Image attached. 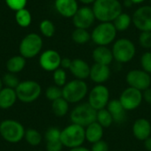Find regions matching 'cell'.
Listing matches in <instances>:
<instances>
[{"label": "cell", "mask_w": 151, "mask_h": 151, "mask_svg": "<svg viewBox=\"0 0 151 151\" xmlns=\"http://www.w3.org/2000/svg\"><path fill=\"white\" fill-rule=\"evenodd\" d=\"M92 10L99 22H113L123 12V4L119 0H96Z\"/></svg>", "instance_id": "1"}, {"label": "cell", "mask_w": 151, "mask_h": 151, "mask_svg": "<svg viewBox=\"0 0 151 151\" xmlns=\"http://www.w3.org/2000/svg\"><path fill=\"white\" fill-rule=\"evenodd\" d=\"M117 33L112 22H100L90 33L91 41L96 46H108L116 41Z\"/></svg>", "instance_id": "2"}, {"label": "cell", "mask_w": 151, "mask_h": 151, "mask_svg": "<svg viewBox=\"0 0 151 151\" xmlns=\"http://www.w3.org/2000/svg\"><path fill=\"white\" fill-rule=\"evenodd\" d=\"M111 51L113 58L119 64H127L134 59L136 54V47L134 42L128 38H119L113 42Z\"/></svg>", "instance_id": "3"}, {"label": "cell", "mask_w": 151, "mask_h": 151, "mask_svg": "<svg viewBox=\"0 0 151 151\" xmlns=\"http://www.w3.org/2000/svg\"><path fill=\"white\" fill-rule=\"evenodd\" d=\"M60 141L64 147L70 150L82 146L86 141L85 127L72 123L61 130Z\"/></svg>", "instance_id": "4"}, {"label": "cell", "mask_w": 151, "mask_h": 151, "mask_svg": "<svg viewBox=\"0 0 151 151\" xmlns=\"http://www.w3.org/2000/svg\"><path fill=\"white\" fill-rule=\"evenodd\" d=\"M88 88L85 81L74 79L62 88V97L69 104H78L88 95Z\"/></svg>", "instance_id": "5"}, {"label": "cell", "mask_w": 151, "mask_h": 151, "mask_svg": "<svg viewBox=\"0 0 151 151\" xmlns=\"http://www.w3.org/2000/svg\"><path fill=\"white\" fill-rule=\"evenodd\" d=\"M26 129L14 119H4L0 123V135L9 143H18L24 139Z\"/></svg>", "instance_id": "6"}, {"label": "cell", "mask_w": 151, "mask_h": 151, "mask_svg": "<svg viewBox=\"0 0 151 151\" xmlns=\"http://www.w3.org/2000/svg\"><path fill=\"white\" fill-rule=\"evenodd\" d=\"M42 46L43 41L40 35L36 33L27 34L19 43V55L24 57L26 59L33 58L41 53Z\"/></svg>", "instance_id": "7"}, {"label": "cell", "mask_w": 151, "mask_h": 151, "mask_svg": "<svg viewBox=\"0 0 151 151\" xmlns=\"http://www.w3.org/2000/svg\"><path fill=\"white\" fill-rule=\"evenodd\" d=\"M18 100L23 104H31L36 101L42 94L41 85L32 80L20 81L15 88Z\"/></svg>", "instance_id": "8"}, {"label": "cell", "mask_w": 151, "mask_h": 151, "mask_svg": "<svg viewBox=\"0 0 151 151\" xmlns=\"http://www.w3.org/2000/svg\"><path fill=\"white\" fill-rule=\"evenodd\" d=\"M70 119L73 124L87 127L96 121V111L92 108L88 103L80 104L71 111Z\"/></svg>", "instance_id": "9"}, {"label": "cell", "mask_w": 151, "mask_h": 151, "mask_svg": "<svg viewBox=\"0 0 151 151\" xmlns=\"http://www.w3.org/2000/svg\"><path fill=\"white\" fill-rule=\"evenodd\" d=\"M110 102V91L104 84L95 86L88 94V104L96 111L107 107Z\"/></svg>", "instance_id": "10"}, {"label": "cell", "mask_w": 151, "mask_h": 151, "mask_svg": "<svg viewBox=\"0 0 151 151\" xmlns=\"http://www.w3.org/2000/svg\"><path fill=\"white\" fill-rule=\"evenodd\" d=\"M126 81L129 87L136 88L142 92L150 88L151 86L150 74L142 69H134L129 71L126 76Z\"/></svg>", "instance_id": "11"}, {"label": "cell", "mask_w": 151, "mask_h": 151, "mask_svg": "<svg viewBox=\"0 0 151 151\" xmlns=\"http://www.w3.org/2000/svg\"><path fill=\"white\" fill-rule=\"evenodd\" d=\"M132 21L139 31H151V5L138 7L132 15Z\"/></svg>", "instance_id": "12"}, {"label": "cell", "mask_w": 151, "mask_h": 151, "mask_svg": "<svg viewBox=\"0 0 151 151\" xmlns=\"http://www.w3.org/2000/svg\"><path fill=\"white\" fill-rule=\"evenodd\" d=\"M119 100L127 111H134L141 105L143 100L142 92L136 88L128 87L120 94Z\"/></svg>", "instance_id": "13"}, {"label": "cell", "mask_w": 151, "mask_h": 151, "mask_svg": "<svg viewBox=\"0 0 151 151\" xmlns=\"http://www.w3.org/2000/svg\"><path fill=\"white\" fill-rule=\"evenodd\" d=\"M72 19H73V24L75 27V28L88 29L89 27L93 26L96 20V17L92 10V7L84 5V6L79 7L78 11L76 12L74 16L72 18Z\"/></svg>", "instance_id": "14"}, {"label": "cell", "mask_w": 151, "mask_h": 151, "mask_svg": "<svg viewBox=\"0 0 151 151\" xmlns=\"http://www.w3.org/2000/svg\"><path fill=\"white\" fill-rule=\"evenodd\" d=\"M61 59L62 58L57 50L49 49L40 54L39 65L44 71L53 73L60 67Z\"/></svg>", "instance_id": "15"}, {"label": "cell", "mask_w": 151, "mask_h": 151, "mask_svg": "<svg viewBox=\"0 0 151 151\" xmlns=\"http://www.w3.org/2000/svg\"><path fill=\"white\" fill-rule=\"evenodd\" d=\"M54 6L59 15L73 18L79 9L78 0H55Z\"/></svg>", "instance_id": "16"}, {"label": "cell", "mask_w": 151, "mask_h": 151, "mask_svg": "<svg viewBox=\"0 0 151 151\" xmlns=\"http://www.w3.org/2000/svg\"><path fill=\"white\" fill-rule=\"evenodd\" d=\"M111 77V69L109 65H100L95 63L92 66H90V80L98 84H104Z\"/></svg>", "instance_id": "17"}, {"label": "cell", "mask_w": 151, "mask_h": 151, "mask_svg": "<svg viewBox=\"0 0 151 151\" xmlns=\"http://www.w3.org/2000/svg\"><path fill=\"white\" fill-rule=\"evenodd\" d=\"M133 134L139 141H145L151 136V123L146 119H138L133 125Z\"/></svg>", "instance_id": "18"}, {"label": "cell", "mask_w": 151, "mask_h": 151, "mask_svg": "<svg viewBox=\"0 0 151 151\" xmlns=\"http://www.w3.org/2000/svg\"><path fill=\"white\" fill-rule=\"evenodd\" d=\"M71 73L78 80H86L89 78L90 73V66L89 65L81 58H75L73 59L72 65L70 67Z\"/></svg>", "instance_id": "19"}, {"label": "cell", "mask_w": 151, "mask_h": 151, "mask_svg": "<svg viewBox=\"0 0 151 151\" xmlns=\"http://www.w3.org/2000/svg\"><path fill=\"white\" fill-rule=\"evenodd\" d=\"M92 58L95 63L104 65H110L114 59L111 49L108 46H96L92 51Z\"/></svg>", "instance_id": "20"}, {"label": "cell", "mask_w": 151, "mask_h": 151, "mask_svg": "<svg viewBox=\"0 0 151 151\" xmlns=\"http://www.w3.org/2000/svg\"><path fill=\"white\" fill-rule=\"evenodd\" d=\"M106 109L109 111V112L112 116L113 121L115 123L122 124V123H125V121L127 120V111L122 106L119 99L111 100L108 103Z\"/></svg>", "instance_id": "21"}, {"label": "cell", "mask_w": 151, "mask_h": 151, "mask_svg": "<svg viewBox=\"0 0 151 151\" xmlns=\"http://www.w3.org/2000/svg\"><path fill=\"white\" fill-rule=\"evenodd\" d=\"M18 100L15 89L10 88H3L0 91V109L8 110L12 108Z\"/></svg>", "instance_id": "22"}, {"label": "cell", "mask_w": 151, "mask_h": 151, "mask_svg": "<svg viewBox=\"0 0 151 151\" xmlns=\"http://www.w3.org/2000/svg\"><path fill=\"white\" fill-rule=\"evenodd\" d=\"M85 136L86 141L94 144L103 140L102 138L104 136V127L96 121L85 127Z\"/></svg>", "instance_id": "23"}, {"label": "cell", "mask_w": 151, "mask_h": 151, "mask_svg": "<svg viewBox=\"0 0 151 151\" xmlns=\"http://www.w3.org/2000/svg\"><path fill=\"white\" fill-rule=\"evenodd\" d=\"M27 59L21 55H16L10 58L6 62V69L8 73H20L26 66Z\"/></svg>", "instance_id": "24"}, {"label": "cell", "mask_w": 151, "mask_h": 151, "mask_svg": "<svg viewBox=\"0 0 151 151\" xmlns=\"http://www.w3.org/2000/svg\"><path fill=\"white\" fill-rule=\"evenodd\" d=\"M51 110L53 114L58 118L65 117L69 111V103L63 97L58 98L52 102Z\"/></svg>", "instance_id": "25"}, {"label": "cell", "mask_w": 151, "mask_h": 151, "mask_svg": "<svg viewBox=\"0 0 151 151\" xmlns=\"http://www.w3.org/2000/svg\"><path fill=\"white\" fill-rule=\"evenodd\" d=\"M115 28L117 29V31L119 32H124L126 30H127L130 26L133 24L132 21V16L129 15L128 13L126 12H121L112 22Z\"/></svg>", "instance_id": "26"}, {"label": "cell", "mask_w": 151, "mask_h": 151, "mask_svg": "<svg viewBox=\"0 0 151 151\" xmlns=\"http://www.w3.org/2000/svg\"><path fill=\"white\" fill-rule=\"evenodd\" d=\"M72 40L77 44H86L91 40V34L88 29L75 28L72 32Z\"/></svg>", "instance_id": "27"}, {"label": "cell", "mask_w": 151, "mask_h": 151, "mask_svg": "<svg viewBox=\"0 0 151 151\" xmlns=\"http://www.w3.org/2000/svg\"><path fill=\"white\" fill-rule=\"evenodd\" d=\"M15 20L19 27H27L32 22V14L27 8H23L16 12Z\"/></svg>", "instance_id": "28"}, {"label": "cell", "mask_w": 151, "mask_h": 151, "mask_svg": "<svg viewBox=\"0 0 151 151\" xmlns=\"http://www.w3.org/2000/svg\"><path fill=\"white\" fill-rule=\"evenodd\" d=\"M24 139L30 146L36 147L41 144L42 137L41 133L38 130H36L35 128H28L25 132Z\"/></svg>", "instance_id": "29"}, {"label": "cell", "mask_w": 151, "mask_h": 151, "mask_svg": "<svg viewBox=\"0 0 151 151\" xmlns=\"http://www.w3.org/2000/svg\"><path fill=\"white\" fill-rule=\"evenodd\" d=\"M96 122L104 128H108L113 124V119L109 111L104 108L96 111Z\"/></svg>", "instance_id": "30"}, {"label": "cell", "mask_w": 151, "mask_h": 151, "mask_svg": "<svg viewBox=\"0 0 151 151\" xmlns=\"http://www.w3.org/2000/svg\"><path fill=\"white\" fill-rule=\"evenodd\" d=\"M39 29H40L41 34L44 37H47V38H50L54 36L56 33V27L54 23L51 20L47 19L41 21L39 25Z\"/></svg>", "instance_id": "31"}, {"label": "cell", "mask_w": 151, "mask_h": 151, "mask_svg": "<svg viewBox=\"0 0 151 151\" xmlns=\"http://www.w3.org/2000/svg\"><path fill=\"white\" fill-rule=\"evenodd\" d=\"M52 78H53L54 84L59 88H63L67 82L66 81H67L66 72H65V70H64L61 67H59L58 69H57L53 72Z\"/></svg>", "instance_id": "32"}, {"label": "cell", "mask_w": 151, "mask_h": 151, "mask_svg": "<svg viewBox=\"0 0 151 151\" xmlns=\"http://www.w3.org/2000/svg\"><path fill=\"white\" fill-rule=\"evenodd\" d=\"M2 81L4 87L13 88V89H15L20 82L17 75L12 73H7L4 74V76L2 77Z\"/></svg>", "instance_id": "33"}, {"label": "cell", "mask_w": 151, "mask_h": 151, "mask_svg": "<svg viewBox=\"0 0 151 151\" xmlns=\"http://www.w3.org/2000/svg\"><path fill=\"white\" fill-rule=\"evenodd\" d=\"M45 96L48 100L53 102L58 98L62 97V88H59L56 85H52L47 88L45 91Z\"/></svg>", "instance_id": "34"}, {"label": "cell", "mask_w": 151, "mask_h": 151, "mask_svg": "<svg viewBox=\"0 0 151 151\" xmlns=\"http://www.w3.org/2000/svg\"><path fill=\"white\" fill-rule=\"evenodd\" d=\"M60 135H61V130L58 127H51L46 130L44 134V138L46 142H55V141H60Z\"/></svg>", "instance_id": "35"}, {"label": "cell", "mask_w": 151, "mask_h": 151, "mask_svg": "<svg viewBox=\"0 0 151 151\" xmlns=\"http://www.w3.org/2000/svg\"><path fill=\"white\" fill-rule=\"evenodd\" d=\"M138 40L141 47L146 50L151 49V31L141 32Z\"/></svg>", "instance_id": "36"}, {"label": "cell", "mask_w": 151, "mask_h": 151, "mask_svg": "<svg viewBox=\"0 0 151 151\" xmlns=\"http://www.w3.org/2000/svg\"><path fill=\"white\" fill-rule=\"evenodd\" d=\"M141 66L143 71L151 74V51H146L142 55Z\"/></svg>", "instance_id": "37"}, {"label": "cell", "mask_w": 151, "mask_h": 151, "mask_svg": "<svg viewBox=\"0 0 151 151\" xmlns=\"http://www.w3.org/2000/svg\"><path fill=\"white\" fill-rule=\"evenodd\" d=\"M4 1L6 5L14 12L26 8L27 4V0H4Z\"/></svg>", "instance_id": "38"}, {"label": "cell", "mask_w": 151, "mask_h": 151, "mask_svg": "<svg viewBox=\"0 0 151 151\" xmlns=\"http://www.w3.org/2000/svg\"><path fill=\"white\" fill-rule=\"evenodd\" d=\"M63 147L61 141L46 142V151H62Z\"/></svg>", "instance_id": "39"}, {"label": "cell", "mask_w": 151, "mask_h": 151, "mask_svg": "<svg viewBox=\"0 0 151 151\" xmlns=\"http://www.w3.org/2000/svg\"><path fill=\"white\" fill-rule=\"evenodd\" d=\"M91 151H109V145L108 143L104 141L101 140L96 143H94L91 147Z\"/></svg>", "instance_id": "40"}, {"label": "cell", "mask_w": 151, "mask_h": 151, "mask_svg": "<svg viewBox=\"0 0 151 151\" xmlns=\"http://www.w3.org/2000/svg\"><path fill=\"white\" fill-rule=\"evenodd\" d=\"M72 59L68 58H63L61 59V63H60V67L63 68L64 70L66 69H70L71 65H72Z\"/></svg>", "instance_id": "41"}, {"label": "cell", "mask_w": 151, "mask_h": 151, "mask_svg": "<svg viewBox=\"0 0 151 151\" xmlns=\"http://www.w3.org/2000/svg\"><path fill=\"white\" fill-rule=\"evenodd\" d=\"M142 97L148 104H151V87L142 91Z\"/></svg>", "instance_id": "42"}, {"label": "cell", "mask_w": 151, "mask_h": 151, "mask_svg": "<svg viewBox=\"0 0 151 151\" xmlns=\"http://www.w3.org/2000/svg\"><path fill=\"white\" fill-rule=\"evenodd\" d=\"M144 147L148 151H151V136L144 141Z\"/></svg>", "instance_id": "43"}, {"label": "cell", "mask_w": 151, "mask_h": 151, "mask_svg": "<svg viewBox=\"0 0 151 151\" xmlns=\"http://www.w3.org/2000/svg\"><path fill=\"white\" fill-rule=\"evenodd\" d=\"M122 4H123V7L125 6V7H127V8H130V7H132L133 5H134V3H133L131 0H124V2L122 3Z\"/></svg>", "instance_id": "44"}, {"label": "cell", "mask_w": 151, "mask_h": 151, "mask_svg": "<svg viewBox=\"0 0 151 151\" xmlns=\"http://www.w3.org/2000/svg\"><path fill=\"white\" fill-rule=\"evenodd\" d=\"M96 0H78V2L81 3L84 5H89V4H93L95 3Z\"/></svg>", "instance_id": "45"}, {"label": "cell", "mask_w": 151, "mask_h": 151, "mask_svg": "<svg viewBox=\"0 0 151 151\" xmlns=\"http://www.w3.org/2000/svg\"><path fill=\"white\" fill-rule=\"evenodd\" d=\"M69 151H91L90 150L83 147V146H81V147H77V148H74V149H71Z\"/></svg>", "instance_id": "46"}, {"label": "cell", "mask_w": 151, "mask_h": 151, "mask_svg": "<svg viewBox=\"0 0 151 151\" xmlns=\"http://www.w3.org/2000/svg\"><path fill=\"white\" fill-rule=\"evenodd\" d=\"M131 1L134 3V4H141L143 2H145L146 0H131Z\"/></svg>", "instance_id": "47"}, {"label": "cell", "mask_w": 151, "mask_h": 151, "mask_svg": "<svg viewBox=\"0 0 151 151\" xmlns=\"http://www.w3.org/2000/svg\"><path fill=\"white\" fill-rule=\"evenodd\" d=\"M4 88V85H3V81H2V78L0 77V91L2 90V88Z\"/></svg>", "instance_id": "48"}, {"label": "cell", "mask_w": 151, "mask_h": 151, "mask_svg": "<svg viewBox=\"0 0 151 151\" xmlns=\"http://www.w3.org/2000/svg\"><path fill=\"white\" fill-rule=\"evenodd\" d=\"M150 4H151V0H150Z\"/></svg>", "instance_id": "49"}, {"label": "cell", "mask_w": 151, "mask_h": 151, "mask_svg": "<svg viewBox=\"0 0 151 151\" xmlns=\"http://www.w3.org/2000/svg\"><path fill=\"white\" fill-rule=\"evenodd\" d=\"M37 151H42V150H37Z\"/></svg>", "instance_id": "50"}, {"label": "cell", "mask_w": 151, "mask_h": 151, "mask_svg": "<svg viewBox=\"0 0 151 151\" xmlns=\"http://www.w3.org/2000/svg\"><path fill=\"white\" fill-rule=\"evenodd\" d=\"M150 87H151V86H150Z\"/></svg>", "instance_id": "51"}]
</instances>
